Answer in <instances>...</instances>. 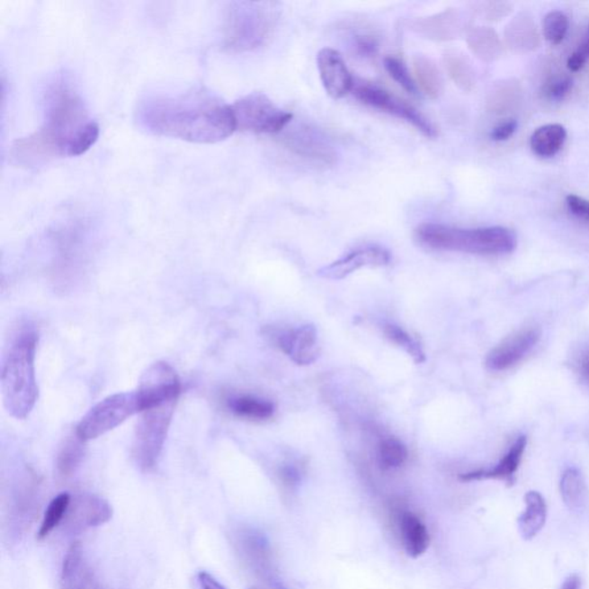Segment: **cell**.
Here are the masks:
<instances>
[{"instance_id":"cell-1","label":"cell","mask_w":589,"mask_h":589,"mask_svg":"<svg viewBox=\"0 0 589 589\" xmlns=\"http://www.w3.org/2000/svg\"><path fill=\"white\" fill-rule=\"evenodd\" d=\"M98 138L100 126L90 117L80 94L68 78L58 76L43 94L42 126L18 139L11 156L20 166H42L53 159L85 154Z\"/></svg>"},{"instance_id":"cell-2","label":"cell","mask_w":589,"mask_h":589,"mask_svg":"<svg viewBox=\"0 0 589 589\" xmlns=\"http://www.w3.org/2000/svg\"><path fill=\"white\" fill-rule=\"evenodd\" d=\"M135 120L151 135L199 144L221 142L236 131L232 106L204 88L147 94Z\"/></svg>"},{"instance_id":"cell-3","label":"cell","mask_w":589,"mask_h":589,"mask_svg":"<svg viewBox=\"0 0 589 589\" xmlns=\"http://www.w3.org/2000/svg\"><path fill=\"white\" fill-rule=\"evenodd\" d=\"M39 334L31 326H23L15 334L6 350L2 365L4 406L16 419H26L39 398L35 373Z\"/></svg>"},{"instance_id":"cell-4","label":"cell","mask_w":589,"mask_h":589,"mask_svg":"<svg viewBox=\"0 0 589 589\" xmlns=\"http://www.w3.org/2000/svg\"><path fill=\"white\" fill-rule=\"evenodd\" d=\"M278 19L277 3H228L221 24L222 48L233 53L257 50L269 42Z\"/></svg>"},{"instance_id":"cell-5","label":"cell","mask_w":589,"mask_h":589,"mask_svg":"<svg viewBox=\"0 0 589 589\" xmlns=\"http://www.w3.org/2000/svg\"><path fill=\"white\" fill-rule=\"evenodd\" d=\"M415 238L427 248L481 256L510 254L517 246L516 234L504 228L463 229L440 224H423L415 229Z\"/></svg>"},{"instance_id":"cell-6","label":"cell","mask_w":589,"mask_h":589,"mask_svg":"<svg viewBox=\"0 0 589 589\" xmlns=\"http://www.w3.org/2000/svg\"><path fill=\"white\" fill-rule=\"evenodd\" d=\"M178 399L141 412L136 424L131 454L142 472H150L158 464L174 415Z\"/></svg>"},{"instance_id":"cell-7","label":"cell","mask_w":589,"mask_h":589,"mask_svg":"<svg viewBox=\"0 0 589 589\" xmlns=\"http://www.w3.org/2000/svg\"><path fill=\"white\" fill-rule=\"evenodd\" d=\"M138 414H141V406L135 390L110 395L93 406L81 419L76 433L86 442L100 438Z\"/></svg>"},{"instance_id":"cell-8","label":"cell","mask_w":589,"mask_h":589,"mask_svg":"<svg viewBox=\"0 0 589 589\" xmlns=\"http://www.w3.org/2000/svg\"><path fill=\"white\" fill-rule=\"evenodd\" d=\"M236 130L279 134L290 125L292 114L280 109L266 94L253 93L232 105Z\"/></svg>"},{"instance_id":"cell-9","label":"cell","mask_w":589,"mask_h":589,"mask_svg":"<svg viewBox=\"0 0 589 589\" xmlns=\"http://www.w3.org/2000/svg\"><path fill=\"white\" fill-rule=\"evenodd\" d=\"M353 96L364 105L388 113L399 120L406 121L414 126L426 138H433L438 135L433 123H432L423 113H420L414 106L406 102L399 100L395 94L387 92L376 85L368 82L353 81Z\"/></svg>"},{"instance_id":"cell-10","label":"cell","mask_w":589,"mask_h":589,"mask_svg":"<svg viewBox=\"0 0 589 589\" xmlns=\"http://www.w3.org/2000/svg\"><path fill=\"white\" fill-rule=\"evenodd\" d=\"M138 394L141 412L164 403L175 401L181 393V382L176 370L165 361H156L139 379Z\"/></svg>"},{"instance_id":"cell-11","label":"cell","mask_w":589,"mask_h":589,"mask_svg":"<svg viewBox=\"0 0 589 589\" xmlns=\"http://www.w3.org/2000/svg\"><path fill=\"white\" fill-rule=\"evenodd\" d=\"M113 517L112 505L101 496L82 494L73 498L63 522L66 532L78 534L102 526Z\"/></svg>"},{"instance_id":"cell-12","label":"cell","mask_w":589,"mask_h":589,"mask_svg":"<svg viewBox=\"0 0 589 589\" xmlns=\"http://www.w3.org/2000/svg\"><path fill=\"white\" fill-rule=\"evenodd\" d=\"M541 337L539 328L522 329L494 348L486 358L485 364L490 370H508L531 353Z\"/></svg>"},{"instance_id":"cell-13","label":"cell","mask_w":589,"mask_h":589,"mask_svg":"<svg viewBox=\"0 0 589 589\" xmlns=\"http://www.w3.org/2000/svg\"><path fill=\"white\" fill-rule=\"evenodd\" d=\"M282 144L292 154L300 158L311 160L321 165H333L336 162V152L326 139L308 127H299L284 134Z\"/></svg>"},{"instance_id":"cell-14","label":"cell","mask_w":589,"mask_h":589,"mask_svg":"<svg viewBox=\"0 0 589 589\" xmlns=\"http://www.w3.org/2000/svg\"><path fill=\"white\" fill-rule=\"evenodd\" d=\"M275 342L295 364L310 365L319 357L318 334L312 325L278 333Z\"/></svg>"},{"instance_id":"cell-15","label":"cell","mask_w":589,"mask_h":589,"mask_svg":"<svg viewBox=\"0 0 589 589\" xmlns=\"http://www.w3.org/2000/svg\"><path fill=\"white\" fill-rule=\"evenodd\" d=\"M317 64L324 88L334 100H340L352 92L353 78L339 51L323 49L317 57Z\"/></svg>"},{"instance_id":"cell-16","label":"cell","mask_w":589,"mask_h":589,"mask_svg":"<svg viewBox=\"0 0 589 589\" xmlns=\"http://www.w3.org/2000/svg\"><path fill=\"white\" fill-rule=\"evenodd\" d=\"M389 262L388 251L380 246H368L353 251L339 261L323 267L318 271V275L324 279L341 280L362 267H381L388 265Z\"/></svg>"},{"instance_id":"cell-17","label":"cell","mask_w":589,"mask_h":589,"mask_svg":"<svg viewBox=\"0 0 589 589\" xmlns=\"http://www.w3.org/2000/svg\"><path fill=\"white\" fill-rule=\"evenodd\" d=\"M412 31L424 39L434 42H448L460 36L463 31V19L459 12L447 10L434 15L419 18L411 22Z\"/></svg>"},{"instance_id":"cell-18","label":"cell","mask_w":589,"mask_h":589,"mask_svg":"<svg viewBox=\"0 0 589 589\" xmlns=\"http://www.w3.org/2000/svg\"><path fill=\"white\" fill-rule=\"evenodd\" d=\"M235 543L243 558L259 575L271 579L270 548L265 537L257 531L243 529L235 535Z\"/></svg>"},{"instance_id":"cell-19","label":"cell","mask_w":589,"mask_h":589,"mask_svg":"<svg viewBox=\"0 0 589 589\" xmlns=\"http://www.w3.org/2000/svg\"><path fill=\"white\" fill-rule=\"evenodd\" d=\"M527 444L526 436H519L514 441L512 448L504 456L495 467L488 469H477V471L463 473L460 476L461 481L469 483V481H479L487 479L504 480L506 483H513L514 473L517 472L519 465L524 455Z\"/></svg>"},{"instance_id":"cell-20","label":"cell","mask_w":589,"mask_h":589,"mask_svg":"<svg viewBox=\"0 0 589 589\" xmlns=\"http://www.w3.org/2000/svg\"><path fill=\"white\" fill-rule=\"evenodd\" d=\"M397 524L406 553L414 558L425 553L430 545V535L422 519L414 513L403 510L398 513Z\"/></svg>"},{"instance_id":"cell-21","label":"cell","mask_w":589,"mask_h":589,"mask_svg":"<svg viewBox=\"0 0 589 589\" xmlns=\"http://www.w3.org/2000/svg\"><path fill=\"white\" fill-rule=\"evenodd\" d=\"M525 504L524 513L519 516L517 524L522 538L530 541L537 537L546 524L547 504L541 494L534 490L526 494Z\"/></svg>"},{"instance_id":"cell-22","label":"cell","mask_w":589,"mask_h":589,"mask_svg":"<svg viewBox=\"0 0 589 589\" xmlns=\"http://www.w3.org/2000/svg\"><path fill=\"white\" fill-rule=\"evenodd\" d=\"M567 138V129L558 123L542 126L531 136V149L542 158H551L561 151Z\"/></svg>"},{"instance_id":"cell-23","label":"cell","mask_w":589,"mask_h":589,"mask_svg":"<svg viewBox=\"0 0 589 589\" xmlns=\"http://www.w3.org/2000/svg\"><path fill=\"white\" fill-rule=\"evenodd\" d=\"M415 80L424 94L431 100H436L442 94V77L434 61L423 55H417L412 59Z\"/></svg>"},{"instance_id":"cell-24","label":"cell","mask_w":589,"mask_h":589,"mask_svg":"<svg viewBox=\"0 0 589 589\" xmlns=\"http://www.w3.org/2000/svg\"><path fill=\"white\" fill-rule=\"evenodd\" d=\"M228 407L236 417L254 420V422L273 417L275 411L273 403L248 395L228 398Z\"/></svg>"},{"instance_id":"cell-25","label":"cell","mask_w":589,"mask_h":589,"mask_svg":"<svg viewBox=\"0 0 589 589\" xmlns=\"http://www.w3.org/2000/svg\"><path fill=\"white\" fill-rule=\"evenodd\" d=\"M60 589H102L94 572L84 563L68 561L63 564Z\"/></svg>"},{"instance_id":"cell-26","label":"cell","mask_w":589,"mask_h":589,"mask_svg":"<svg viewBox=\"0 0 589 589\" xmlns=\"http://www.w3.org/2000/svg\"><path fill=\"white\" fill-rule=\"evenodd\" d=\"M85 443L76 433L65 441L57 457V471L60 477H68L76 473L84 460Z\"/></svg>"},{"instance_id":"cell-27","label":"cell","mask_w":589,"mask_h":589,"mask_svg":"<svg viewBox=\"0 0 589 589\" xmlns=\"http://www.w3.org/2000/svg\"><path fill=\"white\" fill-rule=\"evenodd\" d=\"M561 494L568 509L580 510L586 501V485L582 473L576 469H567L561 479Z\"/></svg>"},{"instance_id":"cell-28","label":"cell","mask_w":589,"mask_h":589,"mask_svg":"<svg viewBox=\"0 0 589 589\" xmlns=\"http://www.w3.org/2000/svg\"><path fill=\"white\" fill-rule=\"evenodd\" d=\"M71 502L72 497L68 493H61L53 498L44 513L42 524H40L39 532H37V539L44 540L48 538L56 527L63 524Z\"/></svg>"},{"instance_id":"cell-29","label":"cell","mask_w":589,"mask_h":589,"mask_svg":"<svg viewBox=\"0 0 589 589\" xmlns=\"http://www.w3.org/2000/svg\"><path fill=\"white\" fill-rule=\"evenodd\" d=\"M22 490L15 497L13 508H12V522H14L16 531L22 533L31 524L36 513V493L31 487Z\"/></svg>"},{"instance_id":"cell-30","label":"cell","mask_w":589,"mask_h":589,"mask_svg":"<svg viewBox=\"0 0 589 589\" xmlns=\"http://www.w3.org/2000/svg\"><path fill=\"white\" fill-rule=\"evenodd\" d=\"M409 456L407 449L397 438H386L379 443L378 461L381 469H394L401 468Z\"/></svg>"},{"instance_id":"cell-31","label":"cell","mask_w":589,"mask_h":589,"mask_svg":"<svg viewBox=\"0 0 589 589\" xmlns=\"http://www.w3.org/2000/svg\"><path fill=\"white\" fill-rule=\"evenodd\" d=\"M384 333L391 344H397V347L402 348L411 356L412 360L417 364L426 361L425 353L420 345L419 342L412 337L409 333L405 329L397 326V325H386Z\"/></svg>"},{"instance_id":"cell-32","label":"cell","mask_w":589,"mask_h":589,"mask_svg":"<svg viewBox=\"0 0 589 589\" xmlns=\"http://www.w3.org/2000/svg\"><path fill=\"white\" fill-rule=\"evenodd\" d=\"M444 67H446L449 76L454 81L460 89L469 90L473 85V76L469 65L465 63L463 58L455 53H447L443 58Z\"/></svg>"},{"instance_id":"cell-33","label":"cell","mask_w":589,"mask_h":589,"mask_svg":"<svg viewBox=\"0 0 589 589\" xmlns=\"http://www.w3.org/2000/svg\"><path fill=\"white\" fill-rule=\"evenodd\" d=\"M468 43L469 49L481 59L488 60L495 55L496 39L489 29H475L469 32Z\"/></svg>"},{"instance_id":"cell-34","label":"cell","mask_w":589,"mask_h":589,"mask_svg":"<svg viewBox=\"0 0 589 589\" xmlns=\"http://www.w3.org/2000/svg\"><path fill=\"white\" fill-rule=\"evenodd\" d=\"M567 29L568 19L562 12H550L543 20V36L550 44L561 43L567 35Z\"/></svg>"},{"instance_id":"cell-35","label":"cell","mask_w":589,"mask_h":589,"mask_svg":"<svg viewBox=\"0 0 589 589\" xmlns=\"http://www.w3.org/2000/svg\"><path fill=\"white\" fill-rule=\"evenodd\" d=\"M386 71L399 86H402L406 93L411 94H417V85L414 77L410 76L409 69H407L402 60L395 57H387L384 60Z\"/></svg>"},{"instance_id":"cell-36","label":"cell","mask_w":589,"mask_h":589,"mask_svg":"<svg viewBox=\"0 0 589 589\" xmlns=\"http://www.w3.org/2000/svg\"><path fill=\"white\" fill-rule=\"evenodd\" d=\"M353 49L364 59H373L379 52V40L370 32H360L353 37Z\"/></svg>"},{"instance_id":"cell-37","label":"cell","mask_w":589,"mask_h":589,"mask_svg":"<svg viewBox=\"0 0 589 589\" xmlns=\"http://www.w3.org/2000/svg\"><path fill=\"white\" fill-rule=\"evenodd\" d=\"M572 78L568 76H558L553 78L550 84H548L546 94L550 100L562 101L572 89Z\"/></svg>"},{"instance_id":"cell-38","label":"cell","mask_w":589,"mask_h":589,"mask_svg":"<svg viewBox=\"0 0 589 589\" xmlns=\"http://www.w3.org/2000/svg\"><path fill=\"white\" fill-rule=\"evenodd\" d=\"M567 205L576 217L589 221V201L576 195H568L567 197Z\"/></svg>"},{"instance_id":"cell-39","label":"cell","mask_w":589,"mask_h":589,"mask_svg":"<svg viewBox=\"0 0 589 589\" xmlns=\"http://www.w3.org/2000/svg\"><path fill=\"white\" fill-rule=\"evenodd\" d=\"M517 127L518 122L516 120L502 122L492 130L490 138L497 142L506 141V139H509L514 133H516Z\"/></svg>"},{"instance_id":"cell-40","label":"cell","mask_w":589,"mask_h":589,"mask_svg":"<svg viewBox=\"0 0 589 589\" xmlns=\"http://www.w3.org/2000/svg\"><path fill=\"white\" fill-rule=\"evenodd\" d=\"M280 477H281L284 486H287L288 488H292L299 484L300 475L298 469L294 467H284L281 469V475Z\"/></svg>"},{"instance_id":"cell-41","label":"cell","mask_w":589,"mask_h":589,"mask_svg":"<svg viewBox=\"0 0 589 589\" xmlns=\"http://www.w3.org/2000/svg\"><path fill=\"white\" fill-rule=\"evenodd\" d=\"M197 576L201 589H228L208 572L201 571Z\"/></svg>"},{"instance_id":"cell-42","label":"cell","mask_w":589,"mask_h":589,"mask_svg":"<svg viewBox=\"0 0 589 589\" xmlns=\"http://www.w3.org/2000/svg\"><path fill=\"white\" fill-rule=\"evenodd\" d=\"M587 58L583 55L582 52L576 50L575 53H572L570 58L567 59V68L571 72H578L582 69L585 64L587 63Z\"/></svg>"},{"instance_id":"cell-43","label":"cell","mask_w":589,"mask_h":589,"mask_svg":"<svg viewBox=\"0 0 589 589\" xmlns=\"http://www.w3.org/2000/svg\"><path fill=\"white\" fill-rule=\"evenodd\" d=\"M580 587H582V580L578 576L571 575L563 583L561 589H580Z\"/></svg>"},{"instance_id":"cell-44","label":"cell","mask_w":589,"mask_h":589,"mask_svg":"<svg viewBox=\"0 0 589 589\" xmlns=\"http://www.w3.org/2000/svg\"><path fill=\"white\" fill-rule=\"evenodd\" d=\"M579 368L583 378L589 384V353L582 358V361H580Z\"/></svg>"},{"instance_id":"cell-45","label":"cell","mask_w":589,"mask_h":589,"mask_svg":"<svg viewBox=\"0 0 589 589\" xmlns=\"http://www.w3.org/2000/svg\"><path fill=\"white\" fill-rule=\"evenodd\" d=\"M269 584H270L269 589H287L286 587L283 586V584L281 582H279L278 579H275L274 576H272V578L269 579Z\"/></svg>"},{"instance_id":"cell-46","label":"cell","mask_w":589,"mask_h":589,"mask_svg":"<svg viewBox=\"0 0 589 589\" xmlns=\"http://www.w3.org/2000/svg\"><path fill=\"white\" fill-rule=\"evenodd\" d=\"M249 589H263V588H261V587H251V588H249Z\"/></svg>"}]
</instances>
